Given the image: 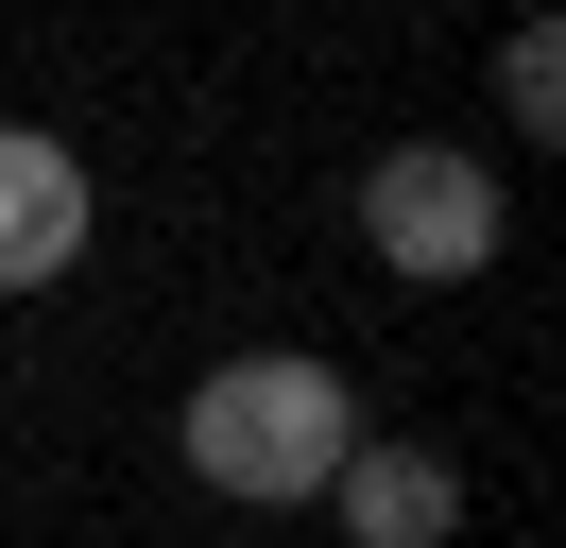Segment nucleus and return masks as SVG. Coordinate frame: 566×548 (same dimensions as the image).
Instances as JSON below:
<instances>
[{
	"instance_id": "2",
	"label": "nucleus",
	"mask_w": 566,
	"mask_h": 548,
	"mask_svg": "<svg viewBox=\"0 0 566 548\" xmlns=\"http://www.w3.org/2000/svg\"><path fill=\"white\" fill-rule=\"evenodd\" d=\"M360 240H378V274H412V292H463V274L497 257V171L463 155V137H395V155L360 171Z\"/></svg>"
},
{
	"instance_id": "3",
	"label": "nucleus",
	"mask_w": 566,
	"mask_h": 548,
	"mask_svg": "<svg viewBox=\"0 0 566 548\" xmlns=\"http://www.w3.org/2000/svg\"><path fill=\"white\" fill-rule=\"evenodd\" d=\"M86 257V155L70 137H0V292H52Z\"/></svg>"
},
{
	"instance_id": "4",
	"label": "nucleus",
	"mask_w": 566,
	"mask_h": 548,
	"mask_svg": "<svg viewBox=\"0 0 566 548\" xmlns=\"http://www.w3.org/2000/svg\"><path fill=\"white\" fill-rule=\"evenodd\" d=\"M326 497H344V548H447L463 531V479L429 463V445H344Z\"/></svg>"
},
{
	"instance_id": "1",
	"label": "nucleus",
	"mask_w": 566,
	"mask_h": 548,
	"mask_svg": "<svg viewBox=\"0 0 566 548\" xmlns=\"http://www.w3.org/2000/svg\"><path fill=\"white\" fill-rule=\"evenodd\" d=\"M344 445H360V411H344L326 360H223V377H189V479H207V497H258V514L326 497Z\"/></svg>"
},
{
	"instance_id": "5",
	"label": "nucleus",
	"mask_w": 566,
	"mask_h": 548,
	"mask_svg": "<svg viewBox=\"0 0 566 548\" xmlns=\"http://www.w3.org/2000/svg\"><path fill=\"white\" fill-rule=\"evenodd\" d=\"M497 103H515V120H532V137H549V120H566V52H549V34H515V52H497Z\"/></svg>"
}]
</instances>
